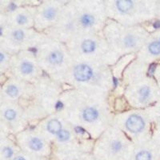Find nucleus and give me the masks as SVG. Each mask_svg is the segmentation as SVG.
Masks as SVG:
<instances>
[{"label": "nucleus", "mask_w": 160, "mask_h": 160, "mask_svg": "<svg viewBox=\"0 0 160 160\" xmlns=\"http://www.w3.org/2000/svg\"><path fill=\"white\" fill-rule=\"evenodd\" d=\"M126 126L130 131L136 133L141 131L144 128V122L140 116L133 115L129 117V118L127 121Z\"/></svg>", "instance_id": "f257e3e1"}, {"label": "nucleus", "mask_w": 160, "mask_h": 160, "mask_svg": "<svg viewBox=\"0 0 160 160\" xmlns=\"http://www.w3.org/2000/svg\"><path fill=\"white\" fill-rule=\"evenodd\" d=\"M74 74L75 78L78 81H87L92 76V71L89 66L81 64L75 68Z\"/></svg>", "instance_id": "f03ea898"}, {"label": "nucleus", "mask_w": 160, "mask_h": 160, "mask_svg": "<svg viewBox=\"0 0 160 160\" xmlns=\"http://www.w3.org/2000/svg\"><path fill=\"white\" fill-rule=\"evenodd\" d=\"M83 118L86 121L92 122L98 118V111L94 108H87L83 111Z\"/></svg>", "instance_id": "7ed1b4c3"}, {"label": "nucleus", "mask_w": 160, "mask_h": 160, "mask_svg": "<svg viewBox=\"0 0 160 160\" xmlns=\"http://www.w3.org/2000/svg\"><path fill=\"white\" fill-rule=\"evenodd\" d=\"M48 129L52 134H58L61 131V123L57 119H52L48 122Z\"/></svg>", "instance_id": "20e7f679"}, {"label": "nucleus", "mask_w": 160, "mask_h": 160, "mask_svg": "<svg viewBox=\"0 0 160 160\" xmlns=\"http://www.w3.org/2000/svg\"><path fill=\"white\" fill-rule=\"evenodd\" d=\"M117 8L122 12H128L132 8V2L129 0H121L117 2Z\"/></svg>", "instance_id": "39448f33"}, {"label": "nucleus", "mask_w": 160, "mask_h": 160, "mask_svg": "<svg viewBox=\"0 0 160 160\" xmlns=\"http://www.w3.org/2000/svg\"><path fill=\"white\" fill-rule=\"evenodd\" d=\"M62 60V55L58 51H54L50 55L49 61L53 64H58Z\"/></svg>", "instance_id": "423d86ee"}, {"label": "nucleus", "mask_w": 160, "mask_h": 160, "mask_svg": "<svg viewBox=\"0 0 160 160\" xmlns=\"http://www.w3.org/2000/svg\"><path fill=\"white\" fill-rule=\"evenodd\" d=\"M82 51L86 53L92 52L95 48V44L91 40H86V41L82 42Z\"/></svg>", "instance_id": "0eeeda50"}, {"label": "nucleus", "mask_w": 160, "mask_h": 160, "mask_svg": "<svg viewBox=\"0 0 160 160\" xmlns=\"http://www.w3.org/2000/svg\"><path fill=\"white\" fill-rule=\"evenodd\" d=\"M42 143L38 138H33L30 141V147L34 151H38L42 148Z\"/></svg>", "instance_id": "6e6552de"}, {"label": "nucleus", "mask_w": 160, "mask_h": 160, "mask_svg": "<svg viewBox=\"0 0 160 160\" xmlns=\"http://www.w3.org/2000/svg\"><path fill=\"white\" fill-rule=\"evenodd\" d=\"M150 52L152 53L153 55H158L160 53V42H153L149 46Z\"/></svg>", "instance_id": "1a4fd4ad"}, {"label": "nucleus", "mask_w": 160, "mask_h": 160, "mask_svg": "<svg viewBox=\"0 0 160 160\" xmlns=\"http://www.w3.org/2000/svg\"><path fill=\"white\" fill-rule=\"evenodd\" d=\"M81 22L85 27H89L92 25L94 22V18L90 15H84L81 18Z\"/></svg>", "instance_id": "9d476101"}, {"label": "nucleus", "mask_w": 160, "mask_h": 160, "mask_svg": "<svg viewBox=\"0 0 160 160\" xmlns=\"http://www.w3.org/2000/svg\"><path fill=\"white\" fill-rule=\"evenodd\" d=\"M151 155L148 151H140L136 155V160H151Z\"/></svg>", "instance_id": "9b49d317"}, {"label": "nucleus", "mask_w": 160, "mask_h": 160, "mask_svg": "<svg viewBox=\"0 0 160 160\" xmlns=\"http://www.w3.org/2000/svg\"><path fill=\"white\" fill-rule=\"evenodd\" d=\"M21 71L24 74H30L33 71V66L30 62H25L21 66Z\"/></svg>", "instance_id": "f8f14e48"}, {"label": "nucleus", "mask_w": 160, "mask_h": 160, "mask_svg": "<svg viewBox=\"0 0 160 160\" xmlns=\"http://www.w3.org/2000/svg\"><path fill=\"white\" fill-rule=\"evenodd\" d=\"M58 137L60 141H66L69 138L70 134L68 131H65V130H61V131L58 134Z\"/></svg>", "instance_id": "ddd939ff"}, {"label": "nucleus", "mask_w": 160, "mask_h": 160, "mask_svg": "<svg viewBox=\"0 0 160 160\" xmlns=\"http://www.w3.org/2000/svg\"><path fill=\"white\" fill-rule=\"evenodd\" d=\"M55 15V10L54 8H48L44 12V16L48 19H52Z\"/></svg>", "instance_id": "4468645a"}, {"label": "nucleus", "mask_w": 160, "mask_h": 160, "mask_svg": "<svg viewBox=\"0 0 160 160\" xmlns=\"http://www.w3.org/2000/svg\"><path fill=\"white\" fill-rule=\"evenodd\" d=\"M7 92L11 96L15 97L18 94V89H17V88L15 87V86H10V87H8V90H7Z\"/></svg>", "instance_id": "2eb2a0df"}, {"label": "nucleus", "mask_w": 160, "mask_h": 160, "mask_svg": "<svg viewBox=\"0 0 160 160\" xmlns=\"http://www.w3.org/2000/svg\"><path fill=\"white\" fill-rule=\"evenodd\" d=\"M139 93L142 98H148V97L149 96V94H150L149 88H148V87H144V88H142V89L140 90Z\"/></svg>", "instance_id": "dca6fc26"}, {"label": "nucleus", "mask_w": 160, "mask_h": 160, "mask_svg": "<svg viewBox=\"0 0 160 160\" xmlns=\"http://www.w3.org/2000/svg\"><path fill=\"white\" fill-rule=\"evenodd\" d=\"M15 115H16V114H15V111H13V110H8V111H6V113H5V117L9 120L14 119L15 117Z\"/></svg>", "instance_id": "f3484780"}, {"label": "nucleus", "mask_w": 160, "mask_h": 160, "mask_svg": "<svg viewBox=\"0 0 160 160\" xmlns=\"http://www.w3.org/2000/svg\"><path fill=\"white\" fill-rule=\"evenodd\" d=\"M125 43L126 45L128 46V47H132V46L135 45V38H133L132 36L129 35L127 38H125Z\"/></svg>", "instance_id": "a211bd4d"}, {"label": "nucleus", "mask_w": 160, "mask_h": 160, "mask_svg": "<svg viewBox=\"0 0 160 160\" xmlns=\"http://www.w3.org/2000/svg\"><path fill=\"white\" fill-rule=\"evenodd\" d=\"M14 37L17 40H22L23 38V32L22 31H20V30L15 31L14 32Z\"/></svg>", "instance_id": "6ab92c4d"}, {"label": "nucleus", "mask_w": 160, "mask_h": 160, "mask_svg": "<svg viewBox=\"0 0 160 160\" xmlns=\"http://www.w3.org/2000/svg\"><path fill=\"white\" fill-rule=\"evenodd\" d=\"M111 148H112L113 151H118L122 148V144L119 142H114L111 145Z\"/></svg>", "instance_id": "aec40b11"}, {"label": "nucleus", "mask_w": 160, "mask_h": 160, "mask_svg": "<svg viewBox=\"0 0 160 160\" xmlns=\"http://www.w3.org/2000/svg\"><path fill=\"white\" fill-rule=\"evenodd\" d=\"M3 153L5 157H7V158H11L13 155V151L11 148H5L3 149Z\"/></svg>", "instance_id": "412c9836"}, {"label": "nucleus", "mask_w": 160, "mask_h": 160, "mask_svg": "<svg viewBox=\"0 0 160 160\" xmlns=\"http://www.w3.org/2000/svg\"><path fill=\"white\" fill-rule=\"evenodd\" d=\"M17 21L19 24H23L27 22V18L24 15H18V18H17Z\"/></svg>", "instance_id": "4be33fe9"}, {"label": "nucleus", "mask_w": 160, "mask_h": 160, "mask_svg": "<svg viewBox=\"0 0 160 160\" xmlns=\"http://www.w3.org/2000/svg\"><path fill=\"white\" fill-rule=\"evenodd\" d=\"M55 108H56V109H60V108H62V103L61 102H57V104H56V107H55Z\"/></svg>", "instance_id": "5701e85b"}, {"label": "nucleus", "mask_w": 160, "mask_h": 160, "mask_svg": "<svg viewBox=\"0 0 160 160\" xmlns=\"http://www.w3.org/2000/svg\"><path fill=\"white\" fill-rule=\"evenodd\" d=\"M75 131H76L78 133H80V132L83 133L84 131H85L83 129H82V128H75Z\"/></svg>", "instance_id": "b1692460"}, {"label": "nucleus", "mask_w": 160, "mask_h": 160, "mask_svg": "<svg viewBox=\"0 0 160 160\" xmlns=\"http://www.w3.org/2000/svg\"><path fill=\"white\" fill-rule=\"evenodd\" d=\"M154 28H160V22H156L154 24Z\"/></svg>", "instance_id": "393cba45"}, {"label": "nucleus", "mask_w": 160, "mask_h": 160, "mask_svg": "<svg viewBox=\"0 0 160 160\" xmlns=\"http://www.w3.org/2000/svg\"><path fill=\"white\" fill-rule=\"evenodd\" d=\"M15 8H16V6H15L14 3H11V5H10V8H11V10H12V11L15 9Z\"/></svg>", "instance_id": "a878e982"}, {"label": "nucleus", "mask_w": 160, "mask_h": 160, "mask_svg": "<svg viewBox=\"0 0 160 160\" xmlns=\"http://www.w3.org/2000/svg\"><path fill=\"white\" fill-rule=\"evenodd\" d=\"M14 160H25V158H22V157H21V156H18V157H16V158H15Z\"/></svg>", "instance_id": "bb28decb"}, {"label": "nucleus", "mask_w": 160, "mask_h": 160, "mask_svg": "<svg viewBox=\"0 0 160 160\" xmlns=\"http://www.w3.org/2000/svg\"><path fill=\"white\" fill-rule=\"evenodd\" d=\"M1 61H2V54H1Z\"/></svg>", "instance_id": "cd10ccee"}]
</instances>
